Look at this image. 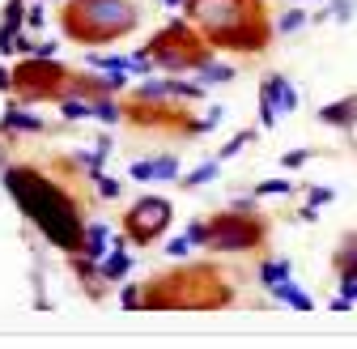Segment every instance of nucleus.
Listing matches in <instances>:
<instances>
[{"instance_id": "nucleus-1", "label": "nucleus", "mask_w": 357, "mask_h": 349, "mask_svg": "<svg viewBox=\"0 0 357 349\" xmlns=\"http://www.w3.org/2000/svg\"><path fill=\"white\" fill-rule=\"evenodd\" d=\"M0 184H5L13 205L38 226V235L47 239L52 247H60L68 255L81 251V239H85L81 209L73 205V196L56 179L38 174L34 166H5V170H0Z\"/></svg>"}, {"instance_id": "nucleus-2", "label": "nucleus", "mask_w": 357, "mask_h": 349, "mask_svg": "<svg viewBox=\"0 0 357 349\" xmlns=\"http://www.w3.org/2000/svg\"><path fill=\"white\" fill-rule=\"evenodd\" d=\"M137 22L141 13L132 0H73L64 13L68 34L81 43H111L128 30H137Z\"/></svg>"}, {"instance_id": "nucleus-3", "label": "nucleus", "mask_w": 357, "mask_h": 349, "mask_svg": "<svg viewBox=\"0 0 357 349\" xmlns=\"http://www.w3.org/2000/svg\"><path fill=\"white\" fill-rule=\"evenodd\" d=\"M145 47H149L153 64L166 68V73H200V64L213 60V43L196 38L188 22H170L166 30H158L145 43Z\"/></svg>"}, {"instance_id": "nucleus-4", "label": "nucleus", "mask_w": 357, "mask_h": 349, "mask_svg": "<svg viewBox=\"0 0 357 349\" xmlns=\"http://www.w3.org/2000/svg\"><path fill=\"white\" fill-rule=\"evenodd\" d=\"M264 243V222L255 213H217L213 222H208V243L204 251H251Z\"/></svg>"}, {"instance_id": "nucleus-5", "label": "nucleus", "mask_w": 357, "mask_h": 349, "mask_svg": "<svg viewBox=\"0 0 357 349\" xmlns=\"http://www.w3.org/2000/svg\"><path fill=\"white\" fill-rule=\"evenodd\" d=\"M166 226H170V200L166 196H141L137 205L128 209V217H123V235L132 243H141V247L162 239Z\"/></svg>"}, {"instance_id": "nucleus-6", "label": "nucleus", "mask_w": 357, "mask_h": 349, "mask_svg": "<svg viewBox=\"0 0 357 349\" xmlns=\"http://www.w3.org/2000/svg\"><path fill=\"white\" fill-rule=\"evenodd\" d=\"M183 9H188L192 22H200L208 30V38H217V34H226V30H234V26L255 17L247 0H188Z\"/></svg>"}, {"instance_id": "nucleus-7", "label": "nucleus", "mask_w": 357, "mask_h": 349, "mask_svg": "<svg viewBox=\"0 0 357 349\" xmlns=\"http://www.w3.org/2000/svg\"><path fill=\"white\" fill-rule=\"evenodd\" d=\"M213 47H226V52H264L268 47V26L259 22V13L251 17V22H243V26H234V30H226V34H217V38H208Z\"/></svg>"}, {"instance_id": "nucleus-8", "label": "nucleus", "mask_w": 357, "mask_h": 349, "mask_svg": "<svg viewBox=\"0 0 357 349\" xmlns=\"http://www.w3.org/2000/svg\"><path fill=\"white\" fill-rule=\"evenodd\" d=\"M259 98H268V103H273L281 119H285V115H294V111H298V103H302L298 85H294L285 73H268V77L259 81Z\"/></svg>"}, {"instance_id": "nucleus-9", "label": "nucleus", "mask_w": 357, "mask_h": 349, "mask_svg": "<svg viewBox=\"0 0 357 349\" xmlns=\"http://www.w3.org/2000/svg\"><path fill=\"white\" fill-rule=\"evenodd\" d=\"M128 273H132V251H128V235H119L115 247L98 260V281L119 285V281H128Z\"/></svg>"}, {"instance_id": "nucleus-10", "label": "nucleus", "mask_w": 357, "mask_h": 349, "mask_svg": "<svg viewBox=\"0 0 357 349\" xmlns=\"http://www.w3.org/2000/svg\"><path fill=\"white\" fill-rule=\"evenodd\" d=\"M319 124L340 128V133L357 128V94H344V98H336V103H324V107H319Z\"/></svg>"}, {"instance_id": "nucleus-11", "label": "nucleus", "mask_w": 357, "mask_h": 349, "mask_svg": "<svg viewBox=\"0 0 357 349\" xmlns=\"http://www.w3.org/2000/svg\"><path fill=\"white\" fill-rule=\"evenodd\" d=\"M208 243V222H188V230L183 235H174L170 243H166V255L170 260H188L196 247H204Z\"/></svg>"}, {"instance_id": "nucleus-12", "label": "nucleus", "mask_w": 357, "mask_h": 349, "mask_svg": "<svg viewBox=\"0 0 357 349\" xmlns=\"http://www.w3.org/2000/svg\"><path fill=\"white\" fill-rule=\"evenodd\" d=\"M268 294H273V302H281V307H294V311H315V298H310L294 277H285V281H277L273 290H268Z\"/></svg>"}, {"instance_id": "nucleus-13", "label": "nucleus", "mask_w": 357, "mask_h": 349, "mask_svg": "<svg viewBox=\"0 0 357 349\" xmlns=\"http://www.w3.org/2000/svg\"><path fill=\"white\" fill-rule=\"evenodd\" d=\"M111 247H115V235H111V226H107V222H89V226H85L81 255H89V260H102Z\"/></svg>"}, {"instance_id": "nucleus-14", "label": "nucleus", "mask_w": 357, "mask_h": 349, "mask_svg": "<svg viewBox=\"0 0 357 349\" xmlns=\"http://www.w3.org/2000/svg\"><path fill=\"white\" fill-rule=\"evenodd\" d=\"M285 277H294V260H289V255H268L264 265L255 269V285H259V290H273V285L285 281Z\"/></svg>"}, {"instance_id": "nucleus-15", "label": "nucleus", "mask_w": 357, "mask_h": 349, "mask_svg": "<svg viewBox=\"0 0 357 349\" xmlns=\"http://www.w3.org/2000/svg\"><path fill=\"white\" fill-rule=\"evenodd\" d=\"M0 128H5V133H43V128H47V124H43L34 111H26V107H9L5 111V119H0Z\"/></svg>"}, {"instance_id": "nucleus-16", "label": "nucleus", "mask_w": 357, "mask_h": 349, "mask_svg": "<svg viewBox=\"0 0 357 349\" xmlns=\"http://www.w3.org/2000/svg\"><path fill=\"white\" fill-rule=\"evenodd\" d=\"M60 115H64L68 124L94 119V98H89V94H64V98H60Z\"/></svg>"}, {"instance_id": "nucleus-17", "label": "nucleus", "mask_w": 357, "mask_h": 349, "mask_svg": "<svg viewBox=\"0 0 357 349\" xmlns=\"http://www.w3.org/2000/svg\"><path fill=\"white\" fill-rule=\"evenodd\" d=\"M204 94H208V85H204L200 77H196V81H188V77H178V73L170 77V98H178V103H200Z\"/></svg>"}, {"instance_id": "nucleus-18", "label": "nucleus", "mask_w": 357, "mask_h": 349, "mask_svg": "<svg viewBox=\"0 0 357 349\" xmlns=\"http://www.w3.org/2000/svg\"><path fill=\"white\" fill-rule=\"evenodd\" d=\"M196 77H200L204 85H230V81L238 77V68H234V64H226V60H204Z\"/></svg>"}, {"instance_id": "nucleus-19", "label": "nucleus", "mask_w": 357, "mask_h": 349, "mask_svg": "<svg viewBox=\"0 0 357 349\" xmlns=\"http://www.w3.org/2000/svg\"><path fill=\"white\" fill-rule=\"evenodd\" d=\"M123 115H128V111H123V103H119L115 94H98V98H94V119H98V124L115 128V124H123Z\"/></svg>"}, {"instance_id": "nucleus-20", "label": "nucleus", "mask_w": 357, "mask_h": 349, "mask_svg": "<svg viewBox=\"0 0 357 349\" xmlns=\"http://www.w3.org/2000/svg\"><path fill=\"white\" fill-rule=\"evenodd\" d=\"M332 265H336V277L357 273V235H344V239H340V247H336V255H332Z\"/></svg>"}, {"instance_id": "nucleus-21", "label": "nucleus", "mask_w": 357, "mask_h": 349, "mask_svg": "<svg viewBox=\"0 0 357 349\" xmlns=\"http://www.w3.org/2000/svg\"><path fill=\"white\" fill-rule=\"evenodd\" d=\"M137 103H170V77H145L137 85Z\"/></svg>"}, {"instance_id": "nucleus-22", "label": "nucleus", "mask_w": 357, "mask_h": 349, "mask_svg": "<svg viewBox=\"0 0 357 349\" xmlns=\"http://www.w3.org/2000/svg\"><path fill=\"white\" fill-rule=\"evenodd\" d=\"M226 115H230V107H208V111H204V119H192V124H183V133H192V137H204V133H213V128H221V124H226Z\"/></svg>"}, {"instance_id": "nucleus-23", "label": "nucleus", "mask_w": 357, "mask_h": 349, "mask_svg": "<svg viewBox=\"0 0 357 349\" xmlns=\"http://www.w3.org/2000/svg\"><path fill=\"white\" fill-rule=\"evenodd\" d=\"M217 170H221V162L213 158V162H204V166H196V170H188V174H178V188H204V184H213L217 179Z\"/></svg>"}, {"instance_id": "nucleus-24", "label": "nucleus", "mask_w": 357, "mask_h": 349, "mask_svg": "<svg viewBox=\"0 0 357 349\" xmlns=\"http://www.w3.org/2000/svg\"><path fill=\"white\" fill-rule=\"evenodd\" d=\"M178 174H183V170H178L174 154H158L153 158V184H178Z\"/></svg>"}, {"instance_id": "nucleus-25", "label": "nucleus", "mask_w": 357, "mask_h": 349, "mask_svg": "<svg viewBox=\"0 0 357 349\" xmlns=\"http://www.w3.org/2000/svg\"><path fill=\"white\" fill-rule=\"evenodd\" d=\"M251 141H255V128H243V133H238V137H230L226 145H221V149H217V162H230V158H238V154H243V149H247Z\"/></svg>"}, {"instance_id": "nucleus-26", "label": "nucleus", "mask_w": 357, "mask_h": 349, "mask_svg": "<svg viewBox=\"0 0 357 349\" xmlns=\"http://www.w3.org/2000/svg\"><path fill=\"white\" fill-rule=\"evenodd\" d=\"M89 184H94V192H98L102 200H119V196H123V184H119V179H111V174H102V170L89 174Z\"/></svg>"}, {"instance_id": "nucleus-27", "label": "nucleus", "mask_w": 357, "mask_h": 349, "mask_svg": "<svg viewBox=\"0 0 357 349\" xmlns=\"http://www.w3.org/2000/svg\"><path fill=\"white\" fill-rule=\"evenodd\" d=\"M306 22H310V13L294 5V9H285V13L277 17V34H298V30H302Z\"/></svg>"}, {"instance_id": "nucleus-28", "label": "nucleus", "mask_w": 357, "mask_h": 349, "mask_svg": "<svg viewBox=\"0 0 357 349\" xmlns=\"http://www.w3.org/2000/svg\"><path fill=\"white\" fill-rule=\"evenodd\" d=\"M0 26L5 30H26V0H9L5 13H0Z\"/></svg>"}, {"instance_id": "nucleus-29", "label": "nucleus", "mask_w": 357, "mask_h": 349, "mask_svg": "<svg viewBox=\"0 0 357 349\" xmlns=\"http://www.w3.org/2000/svg\"><path fill=\"white\" fill-rule=\"evenodd\" d=\"M298 192V184L294 179H264V184H255V196L264 200V196H294Z\"/></svg>"}, {"instance_id": "nucleus-30", "label": "nucleus", "mask_w": 357, "mask_h": 349, "mask_svg": "<svg viewBox=\"0 0 357 349\" xmlns=\"http://www.w3.org/2000/svg\"><path fill=\"white\" fill-rule=\"evenodd\" d=\"M119 302H123V307H145V294H141V285H128V281H119Z\"/></svg>"}, {"instance_id": "nucleus-31", "label": "nucleus", "mask_w": 357, "mask_h": 349, "mask_svg": "<svg viewBox=\"0 0 357 349\" xmlns=\"http://www.w3.org/2000/svg\"><path fill=\"white\" fill-rule=\"evenodd\" d=\"M336 200V192L332 188H324V184H315V188H306V205H315V209H324V205H332Z\"/></svg>"}, {"instance_id": "nucleus-32", "label": "nucleus", "mask_w": 357, "mask_h": 349, "mask_svg": "<svg viewBox=\"0 0 357 349\" xmlns=\"http://www.w3.org/2000/svg\"><path fill=\"white\" fill-rule=\"evenodd\" d=\"M128 174H132L137 184H153V158H141V162H132V166H128Z\"/></svg>"}, {"instance_id": "nucleus-33", "label": "nucleus", "mask_w": 357, "mask_h": 349, "mask_svg": "<svg viewBox=\"0 0 357 349\" xmlns=\"http://www.w3.org/2000/svg\"><path fill=\"white\" fill-rule=\"evenodd\" d=\"M310 158H315V149H289V154H281V166H285V170H298V166H306Z\"/></svg>"}, {"instance_id": "nucleus-34", "label": "nucleus", "mask_w": 357, "mask_h": 349, "mask_svg": "<svg viewBox=\"0 0 357 349\" xmlns=\"http://www.w3.org/2000/svg\"><path fill=\"white\" fill-rule=\"evenodd\" d=\"M43 22H47V5H43V0H34V5H26V30H38Z\"/></svg>"}, {"instance_id": "nucleus-35", "label": "nucleus", "mask_w": 357, "mask_h": 349, "mask_svg": "<svg viewBox=\"0 0 357 349\" xmlns=\"http://www.w3.org/2000/svg\"><path fill=\"white\" fill-rule=\"evenodd\" d=\"M30 56H34V60H56V56H60V43H56V38H43V43H34Z\"/></svg>"}, {"instance_id": "nucleus-36", "label": "nucleus", "mask_w": 357, "mask_h": 349, "mask_svg": "<svg viewBox=\"0 0 357 349\" xmlns=\"http://www.w3.org/2000/svg\"><path fill=\"white\" fill-rule=\"evenodd\" d=\"M281 124V115H277V107L268 103V98H259V128H277Z\"/></svg>"}, {"instance_id": "nucleus-37", "label": "nucleus", "mask_w": 357, "mask_h": 349, "mask_svg": "<svg viewBox=\"0 0 357 349\" xmlns=\"http://www.w3.org/2000/svg\"><path fill=\"white\" fill-rule=\"evenodd\" d=\"M332 17L336 22H349L353 17V0H332Z\"/></svg>"}, {"instance_id": "nucleus-38", "label": "nucleus", "mask_w": 357, "mask_h": 349, "mask_svg": "<svg viewBox=\"0 0 357 349\" xmlns=\"http://www.w3.org/2000/svg\"><path fill=\"white\" fill-rule=\"evenodd\" d=\"M336 285H340V294H344V298H353V302H357V273H349V277H340Z\"/></svg>"}, {"instance_id": "nucleus-39", "label": "nucleus", "mask_w": 357, "mask_h": 349, "mask_svg": "<svg viewBox=\"0 0 357 349\" xmlns=\"http://www.w3.org/2000/svg\"><path fill=\"white\" fill-rule=\"evenodd\" d=\"M255 200H259V196L251 192V196H238V200H230V209H238V213H255Z\"/></svg>"}, {"instance_id": "nucleus-40", "label": "nucleus", "mask_w": 357, "mask_h": 349, "mask_svg": "<svg viewBox=\"0 0 357 349\" xmlns=\"http://www.w3.org/2000/svg\"><path fill=\"white\" fill-rule=\"evenodd\" d=\"M298 222H319V209L315 205H302L298 209Z\"/></svg>"}, {"instance_id": "nucleus-41", "label": "nucleus", "mask_w": 357, "mask_h": 349, "mask_svg": "<svg viewBox=\"0 0 357 349\" xmlns=\"http://www.w3.org/2000/svg\"><path fill=\"white\" fill-rule=\"evenodd\" d=\"M0 90H13V73L5 64H0Z\"/></svg>"}, {"instance_id": "nucleus-42", "label": "nucleus", "mask_w": 357, "mask_h": 349, "mask_svg": "<svg viewBox=\"0 0 357 349\" xmlns=\"http://www.w3.org/2000/svg\"><path fill=\"white\" fill-rule=\"evenodd\" d=\"M162 5H166V9H183V5H188V0H162Z\"/></svg>"}, {"instance_id": "nucleus-43", "label": "nucleus", "mask_w": 357, "mask_h": 349, "mask_svg": "<svg viewBox=\"0 0 357 349\" xmlns=\"http://www.w3.org/2000/svg\"><path fill=\"white\" fill-rule=\"evenodd\" d=\"M289 5H315V0H289Z\"/></svg>"}]
</instances>
